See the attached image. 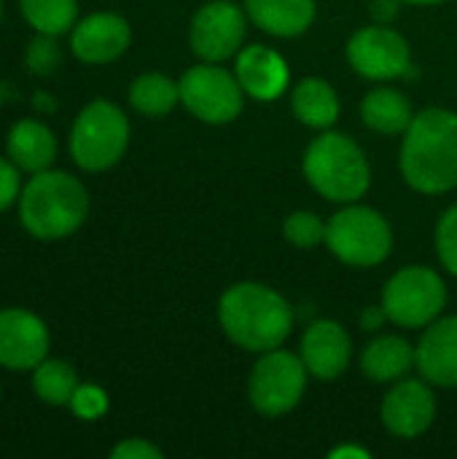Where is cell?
<instances>
[{"label": "cell", "instance_id": "d6a6232c", "mask_svg": "<svg viewBox=\"0 0 457 459\" xmlns=\"http://www.w3.org/2000/svg\"><path fill=\"white\" fill-rule=\"evenodd\" d=\"M372 13H374L380 22H391V19L399 13V0H374Z\"/></svg>", "mask_w": 457, "mask_h": 459}, {"label": "cell", "instance_id": "4fadbf2b", "mask_svg": "<svg viewBox=\"0 0 457 459\" xmlns=\"http://www.w3.org/2000/svg\"><path fill=\"white\" fill-rule=\"evenodd\" d=\"M380 417L385 430L396 438H417L434 425L436 398L426 382L399 379V385L385 395Z\"/></svg>", "mask_w": 457, "mask_h": 459}, {"label": "cell", "instance_id": "ffe728a7", "mask_svg": "<svg viewBox=\"0 0 457 459\" xmlns=\"http://www.w3.org/2000/svg\"><path fill=\"white\" fill-rule=\"evenodd\" d=\"M417 366V347L401 336H377L361 352V368L374 382H399Z\"/></svg>", "mask_w": 457, "mask_h": 459}, {"label": "cell", "instance_id": "836d02e7", "mask_svg": "<svg viewBox=\"0 0 457 459\" xmlns=\"http://www.w3.org/2000/svg\"><path fill=\"white\" fill-rule=\"evenodd\" d=\"M331 457L334 459H339V457L366 459L369 457V452H366V449H356V446H342V449H334V452H331Z\"/></svg>", "mask_w": 457, "mask_h": 459}, {"label": "cell", "instance_id": "e575fe53", "mask_svg": "<svg viewBox=\"0 0 457 459\" xmlns=\"http://www.w3.org/2000/svg\"><path fill=\"white\" fill-rule=\"evenodd\" d=\"M404 3H415V5H431V3H444V0H404Z\"/></svg>", "mask_w": 457, "mask_h": 459}, {"label": "cell", "instance_id": "4316f807", "mask_svg": "<svg viewBox=\"0 0 457 459\" xmlns=\"http://www.w3.org/2000/svg\"><path fill=\"white\" fill-rule=\"evenodd\" d=\"M57 35H46V32H35V38L27 43L24 51V65L32 75H51L54 67L62 62V51L54 40Z\"/></svg>", "mask_w": 457, "mask_h": 459}, {"label": "cell", "instance_id": "5bb4252c", "mask_svg": "<svg viewBox=\"0 0 457 459\" xmlns=\"http://www.w3.org/2000/svg\"><path fill=\"white\" fill-rule=\"evenodd\" d=\"M132 43L129 22L119 13H89L70 30V51L86 65H105L119 59Z\"/></svg>", "mask_w": 457, "mask_h": 459}, {"label": "cell", "instance_id": "8fae6325", "mask_svg": "<svg viewBox=\"0 0 457 459\" xmlns=\"http://www.w3.org/2000/svg\"><path fill=\"white\" fill-rule=\"evenodd\" d=\"M353 70L372 81H393L409 70V43L388 24L361 27L347 43Z\"/></svg>", "mask_w": 457, "mask_h": 459}, {"label": "cell", "instance_id": "7402d4cb", "mask_svg": "<svg viewBox=\"0 0 457 459\" xmlns=\"http://www.w3.org/2000/svg\"><path fill=\"white\" fill-rule=\"evenodd\" d=\"M364 124L380 134H401L409 129L415 113L409 100L396 89H374L361 102Z\"/></svg>", "mask_w": 457, "mask_h": 459}, {"label": "cell", "instance_id": "7a4b0ae2", "mask_svg": "<svg viewBox=\"0 0 457 459\" xmlns=\"http://www.w3.org/2000/svg\"><path fill=\"white\" fill-rule=\"evenodd\" d=\"M218 320L237 347L248 352H269L288 339L294 309L277 290L261 282H240L221 296Z\"/></svg>", "mask_w": 457, "mask_h": 459}, {"label": "cell", "instance_id": "d590c367", "mask_svg": "<svg viewBox=\"0 0 457 459\" xmlns=\"http://www.w3.org/2000/svg\"><path fill=\"white\" fill-rule=\"evenodd\" d=\"M0 16H3V0H0Z\"/></svg>", "mask_w": 457, "mask_h": 459}, {"label": "cell", "instance_id": "484cf974", "mask_svg": "<svg viewBox=\"0 0 457 459\" xmlns=\"http://www.w3.org/2000/svg\"><path fill=\"white\" fill-rule=\"evenodd\" d=\"M326 226L315 212H294L286 218L283 223V234L291 245L296 247H318L321 242H326Z\"/></svg>", "mask_w": 457, "mask_h": 459}, {"label": "cell", "instance_id": "8992f818", "mask_svg": "<svg viewBox=\"0 0 457 459\" xmlns=\"http://www.w3.org/2000/svg\"><path fill=\"white\" fill-rule=\"evenodd\" d=\"M329 250L347 266H377L393 250L391 223L372 207L347 204L326 226Z\"/></svg>", "mask_w": 457, "mask_h": 459}, {"label": "cell", "instance_id": "ba28073f", "mask_svg": "<svg viewBox=\"0 0 457 459\" xmlns=\"http://www.w3.org/2000/svg\"><path fill=\"white\" fill-rule=\"evenodd\" d=\"M307 366L302 360V355L286 352V350H269L264 352L253 371H250V382H248V395L253 409L261 417H283L291 409H296V403L302 401L304 390H307Z\"/></svg>", "mask_w": 457, "mask_h": 459}, {"label": "cell", "instance_id": "f546056e", "mask_svg": "<svg viewBox=\"0 0 457 459\" xmlns=\"http://www.w3.org/2000/svg\"><path fill=\"white\" fill-rule=\"evenodd\" d=\"M19 172L22 169L8 156H0V212L8 210L13 202H19V194H22Z\"/></svg>", "mask_w": 457, "mask_h": 459}, {"label": "cell", "instance_id": "e0dca14e", "mask_svg": "<svg viewBox=\"0 0 457 459\" xmlns=\"http://www.w3.org/2000/svg\"><path fill=\"white\" fill-rule=\"evenodd\" d=\"M417 368L436 387H457V315L428 325L417 344Z\"/></svg>", "mask_w": 457, "mask_h": 459}, {"label": "cell", "instance_id": "603a6c76", "mask_svg": "<svg viewBox=\"0 0 457 459\" xmlns=\"http://www.w3.org/2000/svg\"><path fill=\"white\" fill-rule=\"evenodd\" d=\"M178 102H180V86L164 73H143L129 86V105L148 118L167 116Z\"/></svg>", "mask_w": 457, "mask_h": 459}, {"label": "cell", "instance_id": "3957f363", "mask_svg": "<svg viewBox=\"0 0 457 459\" xmlns=\"http://www.w3.org/2000/svg\"><path fill=\"white\" fill-rule=\"evenodd\" d=\"M89 212L86 186L62 169L35 172L19 194V221L35 239H65Z\"/></svg>", "mask_w": 457, "mask_h": 459}, {"label": "cell", "instance_id": "4dcf8cb0", "mask_svg": "<svg viewBox=\"0 0 457 459\" xmlns=\"http://www.w3.org/2000/svg\"><path fill=\"white\" fill-rule=\"evenodd\" d=\"M162 449L159 446H154L151 441H145V438H127V441H121V444H116L113 446V452H110V459H162Z\"/></svg>", "mask_w": 457, "mask_h": 459}, {"label": "cell", "instance_id": "52a82bcc", "mask_svg": "<svg viewBox=\"0 0 457 459\" xmlns=\"http://www.w3.org/2000/svg\"><path fill=\"white\" fill-rule=\"evenodd\" d=\"M447 304L444 280L428 266H407L396 272L382 290L388 320L401 328H428Z\"/></svg>", "mask_w": 457, "mask_h": 459}, {"label": "cell", "instance_id": "83f0119b", "mask_svg": "<svg viewBox=\"0 0 457 459\" xmlns=\"http://www.w3.org/2000/svg\"><path fill=\"white\" fill-rule=\"evenodd\" d=\"M70 409L78 420L94 422L108 411V395L97 385H78V390L70 398Z\"/></svg>", "mask_w": 457, "mask_h": 459}, {"label": "cell", "instance_id": "1f68e13d", "mask_svg": "<svg viewBox=\"0 0 457 459\" xmlns=\"http://www.w3.org/2000/svg\"><path fill=\"white\" fill-rule=\"evenodd\" d=\"M388 320V312L382 307H366L361 312V328L364 331H380Z\"/></svg>", "mask_w": 457, "mask_h": 459}, {"label": "cell", "instance_id": "2e32d148", "mask_svg": "<svg viewBox=\"0 0 457 459\" xmlns=\"http://www.w3.org/2000/svg\"><path fill=\"white\" fill-rule=\"evenodd\" d=\"M234 75L242 91L259 102H272L288 89V65L269 46H248L240 48L234 62Z\"/></svg>", "mask_w": 457, "mask_h": 459}, {"label": "cell", "instance_id": "9c48e42d", "mask_svg": "<svg viewBox=\"0 0 457 459\" xmlns=\"http://www.w3.org/2000/svg\"><path fill=\"white\" fill-rule=\"evenodd\" d=\"M178 86L186 110L205 124H229L242 113L245 91L237 75L218 67V62L189 67L180 75Z\"/></svg>", "mask_w": 457, "mask_h": 459}, {"label": "cell", "instance_id": "9a60e30c", "mask_svg": "<svg viewBox=\"0 0 457 459\" xmlns=\"http://www.w3.org/2000/svg\"><path fill=\"white\" fill-rule=\"evenodd\" d=\"M350 336L337 320H318L302 336V360L315 379H337L350 366Z\"/></svg>", "mask_w": 457, "mask_h": 459}, {"label": "cell", "instance_id": "30bf717a", "mask_svg": "<svg viewBox=\"0 0 457 459\" xmlns=\"http://www.w3.org/2000/svg\"><path fill=\"white\" fill-rule=\"evenodd\" d=\"M245 40V13L229 0L205 3L189 27L191 51L205 62H224L240 51Z\"/></svg>", "mask_w": 457, "mask_h": 459}, {"label": "cell", "instance_id": "5b68a950", "mask_svg": "<svg viewBox=\"0 0 457 459\" xmlns=\"http://www.w3.org/2000/svg\"><path fill=\"white\" fill-rule=\"evenodd\" d=\"M129 145V118L108 100L89 102L70 129V156L86 172H105Z\"/></svg>", "mask_w": 457, "mask_h": 459}, {"label": "cell", "instance_id": "cb8c5ba5", "mask_svg": "<svg viewBox=\"0 0 457 459\" xmlns=\"http://www.w3.org/2000/svg\"><path fill=\"white\" fill-rule=\"evenodd\" d=\"M78 374L70 363L46 358L32 368V390L48 406H70L73 393L78 390Z\"/></svg>", "mask_w": 457, "mask_h": 459}, {"label": "cell", "instance_id": "d4e9b609", "mask_svg": "<svg viewBox=\"0 0 457 459\" xmlns=\"http://www.w3.org/2000/svg\"><path fill=\"white\" fill-rule=\"evenodd\" d=\"M24 22L35 32L65 35L78 22V0H19Z\"/></svg>", "mask_w": 457, "mask_h": 459}, {"label": "cell", "instance_id": "7c38bea8", "mask_svg": "<svg viewBox=\"0 0 457 459\" xmlns=\"http://www.w3.org/2000/svg\"><path fill=\"white\" fill-rule=\"evenodd\" d=\"M46 323L22 307L0 309V366L11 371H32L48 358Z\"/></svg>", "mask_w": 457, "mask_h": 459}, {"label": "cell", "instance_id": "44dd1931", "mask_svg": "<svg viewBox=\"0 0 457 459\" xmlns=\"http://www.w3.org/2000/svg\"><path fill=\"white\" fill-rule=\"evenodd\" d=\"M294 116L312 129H329L339 118V97L331 83L321 78H304L291 94Z\"/></svg>", "mask_w": 457, "mask_h": 459}, {"label": "cell", "instance_id": "6da1fadb", "mask_svg": "<svg viewBox=\"0 0 457 459\" xmlns=\"http://www.w3.org/2000/svg\"><path fill=\"white\" fill-rule=\"evenodd\" d=\"M401 175L420 194H447L457 186V116L444 108L417 113L404 132Z\"/></svg>", "mask_w": 457, "mask_h": 459}, {"label": "cell", "instance_id": "d6986e66", "mask_svg": "<svg viewBox=\"0 0 457 459\" xmlns=\"http://www.w3.org/2000/svg\"><path fill=\"white\" fill-rule=\"evenodd\" d=\"M245 11L277 38H296L315 22V0H245Z\"/></svg>", "mask_w": 457, "mask_h": 459}, {"label": "cell", "instance_id": "277c9868", "mask_svg": "<svg viewBox=\"0 0 457 459\" xmlns=\"http://www.w3.org/2000/svg\"><path fill=\"white\" fill-rule=\"evenodd\" d=\"M304 178L329 202H356L372 186L369 161L356 140L339 132H323L304 153Z\"/></svg>", "mask_w": 457, "mask_h": 459}, {"label": "cell", "instance_id": "f1b7e54d", "mask_svg": "<svg viewBox=\"0 0 457 459\" xmlns=\"http://www.w3.org/2000/svg\"><path fill=\"white\" fill-rule=\"evenodd\" d=\"M436 250L447 272L457 277V204L442 215L436 226Z\"/></svg>", "mask_w": 457, "mask_h": 459}, {"label": "cell", "instance_id": "ac0fdd59", "mask_svg": "<svg viewBox=\"0 0 457 459\" xmlns=\"http://www.w3.org/2000/svg\"><path fill=\"white\" fill-rule=\"evenodd\" d=\"M5 156L22 172H43L57 159V137L54 132L38 118H22L8 129L5 137Z\"/></svg>", "mask_w": 457, "mask_h": 459}]
</instances>
